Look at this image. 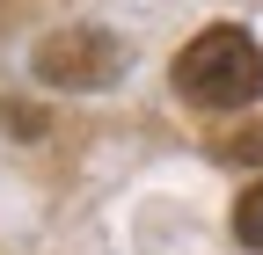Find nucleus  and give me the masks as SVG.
Wrapping results in <instances>:
<instances>
[{"label":"nucleus","instance_id":"f257e3e1","mask_svg":"<svg viewBox=\"0 0 263 255\" xmlns=\"http://www.w3.org/2000/svg\"><path fill=\"white\" fill-rule=\"evenodd\" d=\"M176 95L197 110H241L263 95V44L234 22H212L176 51Z\"/></svg>","mask_w":263,"mask_h":255},{"label":"nucleus","instance_id":"f03ea898","mask_svg":"<svg viewBox=\"0 0 263 255\" xmlns=\"http://www.w3.org/2000/svg\"><path fill=\"white\" fill-rule=\"evenodd\" d=\"M124 37H110V29H95V22H73V29H59V37H44L37 51H29V66H37V80L51 88H73V95H95V88H110L124 73Z\"/></svg>","mask_w":263,"mask_h":255},{"label":"nucleus","instance_id":"7ed1b4c3","mask_svg":"<svg viewBox=\"0 0 263 255\" xmlns=\"http://www.w3.org/2000/svg\"><path fill=\"white\" fill-rule=\"evenodd\" d=\"M234 241H241V248H263V182L241 189V204H234Z\"/></svg>","mask_w":263,"mask_h":255},{"label":"nucleus","instance_id":"20e7f679","mask_svg":"<svg viewBox=\"0 0 263 255\" xmlns=\"http://www.w3.org/2000/svg\"><path fill=\"white\" fill-rule=\"evenodd\" d=\"M219 161H263V124H249V132L219 139Z\"/></svg>","mask_w":263,"mask_h":255}]
</instances>
